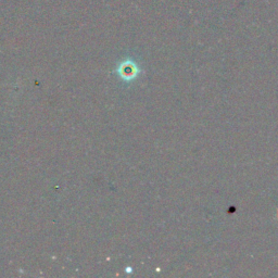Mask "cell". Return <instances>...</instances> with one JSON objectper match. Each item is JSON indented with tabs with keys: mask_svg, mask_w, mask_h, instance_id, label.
<instances>
[{
	"mask_svg": "<svg viewBox=\"0 0 278 278\" xmlns=\"http://www.w3.org/2000/svg\"><path fill=\"white\" fill-rule=\"evenodd\" d=\"M136 67L134 64H128V63H124L121 68V72L123 77H133L136 75Z\"/></svg>",
	"mask_w": 278,
	"mask_h": 278,
	"instance_id": "obj_1",
	"label": "cell"
}]
</instances>
